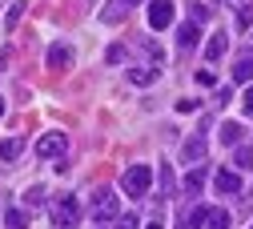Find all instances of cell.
I'll use <instances>...</instances> for the list:
<instances>
[{
	"mask_svg": "<svg viewBox=\"0 0 253 229\" xmlns=\"http://www.w3.org/2000/svg\"><path fill=\"white\" fill-rule=\"evenodd\" d=\"M129 81H133L137 89H149V85L157 81V69H149V64H129Z\"/></svg>",
	"mask_w": 253,
	"mask_h": 229,
	"instance_id": "9c48e42d",
	"label": "cell"
},
{
	"mask_svg": "<svg viewBox=\"0 0 253 229\" xmlns=\"http://www.w3.org/2000/svg\"><path fill=\"white\" fill-rule=\"evenodd\" d=\"M0 117H4V101H0Z\"/></svg>",
	"mask_w": 253,
	"mask_h": 229,
	"instance_id": "d6a6232c",
	"label": "cell"
},
{
	"mask_svg": "<svg viewBox=\"0 0 253 229\" xmlns=\"http://www.w3.org/2000/svg\"><path fill=\"white\" fill-rule=\"evenodd\" d=\"M233 161H237V169H253V149L249 145H237L233 149Z\"/></svg>",
	"mask_w": 253,
	"mask_h": 229,
	"instance_id": "d4e9b609",
	"label": "cell"
},
{
	"mask_svg": "<svg viewBox=\"0 0 253 229\" xmlns=\"http://www.w3.org/2000/svg\"><path fill=\"white\" fill-rule=\"evenodd\" d=\"M209 16H213V8H209V4H189V20H193L197 28H201Z\"/></svg>",
	"mask_w": 253,
	"mask_h": 229,
	"instance_id": "cb8c5ba5",
	"label": "cell"
},
{
	"mask_svg": "<svg viewBox=\"0 0 253 229\" xmlns=\"http://www.w3.org/2000/svg\"><path fill=\"white\" fill-rule=\"evenodd\" d=\"M20 205H24V213H37V209L44 205V185H33V189H24Z\"/></svg>",
	"mask_w": 253,
	"mask_h": 229,
	"instance_id": "7c38bea8",
	"label": "cell"
},
{
	"mask_svg": "<svg viewBox=\"0 0 253 229\" xmlns=\"http://www.w3.org/2000/svg\"><path fill=\"white\" fill-rule=\"evenodd\" d=\"M137 52L149 60V69H157V73H161V64H165V52L161 48H157L153 41H137Z\"/></svg>",
	"mask_w": 253,
	"mask_h": 229,
	"instance_id": "ba28073f",
	"label": "cell"
},
{
	"mask_svg": "<svg viewBox=\"0 0 253 229\" xmlns=\"http://www.w3.org/2000/svg\"><path fill=\"white\" fill-rule=\"evenodd\" d=\"M225 48H229V37H225V32L209 37V45H205V60H209V64H213V60H221V56H225Z\"/></svg>",
	"mask_w": 253,
	"mask_h": 229,
	"instance_id": "30bf717a",
	"label": "cell"
},
{
	"mask_svg": "<svg viewBox=\"0 0 253 229\" xmlns=\"http://www.w3.org/2000/svg\"><path fill=\"white\" fill-rule=\"evenodd\" d=\"M221 145H229V149L241 145V125L237 121H221Z\"/></svg>",
	"mask_w": 253,
	"mask_h": 229,
	"instance_id": "e0dca14e",
	"label": "cell"
},
{
	"mask_svg": "<svg viewBox=\"0 0 253 229\" xmlns=\"http://www.w3.org/2000/svg\"><path fill=\"white\" fill-rule=\"evenodd\" d=\"M213 189L221 193V197H225V193H237V189H241V177H237V173H225V169H221V173L213 177Z\"/></svg>",
	"mask_w": 253,
	"mask_h": 229,
	"instance_id": "8fae6325",
	"label": "cell"
},
{
	"mask_svg": "<svg viewBox=\"0 0 253 229\" xmlns=\"http://www.w3.org/2000/svg\"><path fill=\"white\" fill-rule=\"evenodd\" d=\"M229 4L237 8V24H249L253 20V0H229Z\"/></svg>",
	"mask_w": 253,
	"mask_h": 229,
	"instance_id": "7402d4cb",
	"label": "cell"
},
{
	"mask_svg": "<svg viewBox=\"0 0 253 229\" xmlns=\"http://www.w3.org/2000/svg\"><path fill=\"white\" fill-rule=\"evenodd\" d=\"M157 185H161V197H173L177 185H173V169H169V165H161V177H157Z\"/></svg>",
	"mask_w": 253,
	"mask_h": 229,
	"instance_id": "603a6c76",
	"label": "cell"
},
{
	"mask_svg": "<svg viewBox=\"0 0 253 229\" xmlns=\"http://www.w3.org/2000/svg\"><path fill=\"white\" fill-rule=\"evenodd\" d=\"M125 8H129V0H109V8L101 12L109 24H117V20H125Z\"/></svg>",
	"mask_w": 253,
	"mask_h": 229,
	"instance_id": "ffe728a7",
	"label": "cell"
},
{
	"mask_svg": "<svg viewBox=\"0 0 253 229\" xmlns=\"http://www.w3.org/2000/svg\"><path fill=\"white\" fill-rule=\"evenodd\" d=\"M205 217H209V205H193V209H185V229H205Z\"/></svg>",
	"mask_w": 253,
	"mask_h": 229,
	"instance_id": "2e32d148",
	"label": "cell"
},
{
	"mask_svg": "<svg viewBox=\"0 0 253 229\" xmlns=\"http://www.w3.org/2000/svg\"><path fill=\"white\" fill-rule=\"evenodd\" d=\"M181 157L189 161V165H201V161H205V141H201V137H193V141H185Z\"/></svg>",
	"mask_w": 253,
	"mask_h": 229,
	"instance_id": "4fadbf2b",
	"label": "cell"
},
{
	"mask_svg": "<svg viewBox=\"0 0 253 229\" xmlns=\"http://www.w3.org/2000/svg\"><path fill=\"white\" fill-rule=\"evenodd\" d=\"M141 221H137V213H121V221H117V229H137Z\"/></svg>",
	"mask_w": 253,
	"mask_h": 229,
	"instance_id": "83f0119b",
	"label": "cell"
},
{
	"mask_svg": "<svg viewBox=\"0 0 253 229\" xmlns=\"http://www.w3.org/2000/svg\"><path fill=\"white\" fill-rule=\"evenodd\" d=\"M197 85H205V89H213V85H217V77H213V69H201V73H197Z\"/></svg>",
	"mask_w": 253,
	"mask_h": 229,
	"instance_id": "f1b7e54d",
	"label": "cell"
},
{
	"mask_svg": "<svg viewBox=\"0 0 253 229\" xmlns=\"http://www.w3.org/2000/svg\"><path fill=\"white\" fill-rule=\"evenodd\" d=\"M121 189L129 193L133 201L145 197V193L153 189V169H149V165H129V169H125V177H121Z\"/></svg>",
	"mask_w": 253,
	"mask_h": 229,
	"instance_id": "7a4b0ae2",
	"label": "cell"
},
{
	"mask_svg": "<svg viewBox=\"0 0 253 229\" xmlns=\"http://www.w3.org/2000/svg\"><path fill=\"white\" fill-rule=\"evenodd\" d=\"M229 209H209V217H205V229H229Z\"/></svg>",
	"mask_w": 253,
	"mask_h": 229,
	"instance_id": "d6986e66",
	"label": "cell"
},
{
	"mask_svg": "<svg viewBox=\"0 0 253 229\" xmlns=\"http://www.w3.org/2000/svg\"><path fill=\"white\" fill-rule=\"evenodd\" d=\"M20 16H24V4H12V8H8V16H4V28L12 32V28L20 24Z\"/></svg>",
	"mask_w": 253,
	"mask_h": 229,
	"instance_id": "4316f807",
	"label": "cell"
},
{
	"mask_svg": "<svg viewBox=\"0 0 253 229\" xmlns=\"http://www.w3.org/2000/svg\"><path fill=\"white\" fill-rule=\"evenodd\" d=\"M229 96H233V89H229V85H221V89H217V101H221V105H229Z\"/></svg>",
	"mask_w": 253,
	"mask_h": 229,
	"instance_id": "f546056e",
	"label": "cell"
},
{
	"mask_svg": "<svg viewBox=\"0 0 253 229\" xmlns=\"http://www.w3.org/2000/svg\"><path fill=\"white\" fill-rule=\"evenodd\" d=\"M117 193L113 189H97V197H92V225H105V221H113L117 217Z\"/></svg>",
	"mask_w": 253,
	"mask_h": 229,
	"instance_id": "3957f363",
	"label": "cell"
},
{
	"mask_svg": "<svg viewBox=\"0 0 253 229\" xmlns=\"http://www.w3.org/2000/svg\"><path fill=\"white\" fill-rule=\"evenodd\" d=\"M233 81H241V85L253 81V48H245V52L233 60Z\"/></svg>",
	"mask_w": 253,
	"mask_h": 229,
	"instance_id": "52a82bcc",
	"label": "cell"
},
{
	"mask_svg": "<svg viewBox=\"0 0 253 229\" xmlns=\"http://www.w3.org/2000/svg\"><path fill=\"white\" fill-rule=\"evenodd\" d=\"M249 229H253V225H249Z\"/></svg>",
	"mask_w": 253,
	"mask_h": 229,
	"instance_id": "e575fe53",
	"label": "cell"
},
{
	"mask_svg": "<svg viewBox=\"0 0 253 229\" xmlns=\"http://www.w3.org/2000/svg\"><path fill=\"white\" fill-rule=\"evenodd\" d=\"M48 69H52V73H65V69H73V48H69L65 41H56V45L48 48Z\"/></svg>",
	"mask_w": 253,
	"mask_h": 229,
	"instance_id": "5b68a950",
	"label": "cell"
},
{
	"mask_svg": "<svg viewBox=\"0 0 253 229\" xmlns=\"http://www.w3.org/2000/svg\"><path fill=\"white\" fill-rule=\"evenodd\" d=\"M177 41H181V48H193V45L201 41V28H197L193 20H185V24L177 28Z\"/></svg>",
	"mask_w": 253,
	"mask_h": 229,
	"instance_id": "5bb4252c",
	"label": "cell"
},
{
	"mask_svg": "<svg viewBox=\"0 0 253 229\" xmlns=\"http://www.w3.org/2000/svg\"><path fill=\"white\" fill-rule=\"evenodd\" d=\"M201 185H205V165H193V169H189V177H185L189 197H197V193H201Z\"/></svg>",
	"mask_w": 253,
	"mask_h": 229,
	"instance_id": "ac0fdd59",
	"label": "cell"
},
{
	"mask_svg": "<svg viewBox=\"0 0 253 229\" xmlns=\"http://www.w3.org/2000/svg\"><path fill=\"white\" fill-rule=\"evenodd\" d=\"M129 4H141V0H129Z\"/></svg>",
	"mask_w": 253,
	"mask_h": 229,
	"instance_id": "836d02e7",
	"label": "cell"
},
{
	"mask_svg": "<svg viewBox=\"0 0 253 229\" xmlns=\"http://www.w3.org/2000/svg\"><path fill=\"white\" fill-rule=\"evenodd\" d=\"M105 60H109V64H125V60H129V48H125V45H109Z\"/></svg>",
	"mask_w": 253,
	"mask_h": 229,
	"instance_id": "484cf974",
	"label": "cell"
},
{
	"mask_svg": "<svg viewBox=\"0 0 253 229\" xmlns=\"http://www.w3.org/2000/svg\"><path fill=\"white\" fill-rule=\"evenodd\" d=\"M173 24V0H149V28H169Z\"/></svg>",
	"mask_w": 253,
	"mask_h": 229,
	"instance_id": "277c9868",
	"label": "cell"
},
{
	"mask_svg": "<svg viewBox=\"0 0 253 229\" xmlns=\"http://www.w3.org/2000/svg\"><path fill=\"white\" fill-rule=\"evenodd\" d=\"M24 153V137H4L0 141V161H16Z\"/></svg>",
	"mask_w": 253,
	"mask_h": 229,
	"instance_id": "9a60e30c",
	"label": "cell"
},
{
	"mask_svg": "<svg viewBox=\"0 0 253 229\" xmlns=\"http://www.w3.org/2000/svg\"><path fill=\"white\" fill-rule=\"evenodd\" d=\"M245 113H249V117H253V89H249V92H245Z\"/></svg>",
	"mask_w": 253,
	"mask_h": 229,
	"instance_id": "4dcf8cb0",
	"label": "cell"
},
{
	"mask_svg": "<svg viewBox=\"0 0 253 229\" xmlns=\"http://www.w3.org/2000/svg\"><path fill=\"white\" fill-rule=\"evenodd\" d=\"M4 225L8 229H28V213L24 209H4Z\"/></svg>",
	"mask_w": 253,
	"mask_h": 229,
	"instance_id": "44dd1931",
	"label": "cell"
},
{
	"mask_svg": "<svg viewBox=\"0 0 253 229\" xmlns=\"http://www.w3.org/2000/svg\"><path fill=\"white\" fill-rule=\"evenodd\" d=\"M65 145H69L65 133H44V137L37 141V157H60V153H65Z\"/></svg>",
	"mask_w": 253,
	"mask_h": 229,
	"instance_id": "8992f818",
	"label": "cell"
},
{
	"mask_svg": "<svg viewBox=\"0 0 253 229\" xmlns=\"http://www.w3.org/2000/svg\"><path fill=\"white\" fill-rule=\"evenodd\" d=\"M145 229H161V221H149V225H145Z\"/></svg>",
	"mask_w": 253,
	"mask_h": 229,
	"instance_id": "1f68e13d",
	"label": "cell"
},
{
	"mask_svg": "<svg viewBox=\"0 0 253 229\" xmlns=\"http://www.w3.org/2000/svg\"><path fill=\"white\" fill-rule=\"evenodd\" d=\"M48 213H52V221H56L60 229H73V225L81 221V201L73 197V193H60V197H52Z\"/></svg>",
	"mask_w": 253,
	"mask_h": 229,
	"instance_id": "6da1fadb",
	"label": "cell"
}]
</instances>
